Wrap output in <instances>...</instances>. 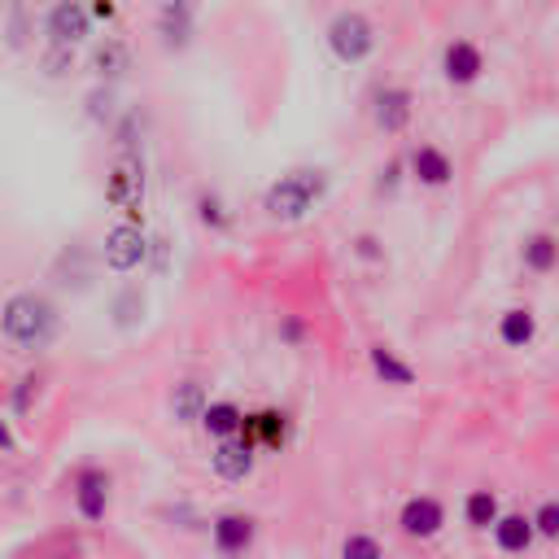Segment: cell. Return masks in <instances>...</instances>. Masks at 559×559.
<instances>
[{
  "mask_svg": "<svg viewBox=\"0 0 559 559\" xmlns=\"http://www.w3.org/2000/svg\"><path fill=\"white\" fill-rule=\"evenodd\" d=\"M537 332H542V319H537L533 306H507V310L493 319V336H498V345H507V349H528V345L537 341Z\"/></svg>",
  "mask_w": 559,
  "mask_h": 559,
  "instance_id": "cell-17",
  "label": "cell"
},
{
  "mask_svg": "<svg viewBox=\"0 0 559 559\" xmlns=\"http://www.w3.org/2000/svg\"><path fill=\"white\" fill-rule=\"evenodd\" d=\"M371 122L384 131V135H402L411 122H415V92L406 83H384L376 87L371 96Z\"/></svg>",
  "mask_w": 559,
  "mask_h": 559,
  "instance_id": "cell-10",
  "label": "cell"
},
{
  "mask_svg": "<svg viewBox=\"0 0 559 559\" xmlns=\"http://www.w3.org/2000/svg\"><path fill=\"white\" fill-rule=\"evenodd\" d=\"M105 201H109L114 210H122L131 223H140V205H144V162H140L135 153H122V157L109 166Z\"/></svg>",
  "mask_w": 559,
  "mask_h": 559,
  "instance_id": "cell-8",
  "label": "cell"
},
{
  "mask_svg": "<svg viewBox=\"0 0 559 559\" xmlns=\"http://www.w3.org/2000/svg\"><path fill=\"white\" fill-rule=\"evenodd\" d=\"M83 114H87L92 127H114L118 122V92H114V83H96L87 92V100H83Z\"/></svg>",
  "mask_w": 559,
  "mask_h": 559,
  "instance_id": "cell-24",
  "label": "cell"
},
{
  "mask_svg": "<svg viewBox=\"0 0 559 559\" xmlns=\"http://www.w3.org/2000/svg\"><path fill=\"white\" fill-rule=\"evenodd\" d=\"M210 467H214L218 480L240 485V480H249L253 467H258V445H249L245 437H223V441H214V450H210Z\"/></svg>",
  "mask_w": 559,
  "mask_h": 559,
  "instance_id": "cell-13",
  "label": "cell"
},
{
  "mask_svg": "<svg viewBox=\"0 0 559 559\" xmlns=\"http://www.w3.org/2000/svg\"><path fill=\"white\" fill-rule=\"evenodd\" d=\"M402 170H406V157H402V162H389V166L380 170V183H376V188H380V192H393V188H397V175H402Z\"/></svg>",
  "mask_w": 559,
  "mask_h": 559,
  "instance_id": "cell-31",
  "label": "cell"
},
{
  "mask_svg": "<svg viewBox=\"0 0 559 559\" xmlns=\"http://www.w3.org/2000/svg\"><path fill=\"white\" fill-rule=\"evenodd\" d=\"M31 389H35V376H22L17 389H13V411H26L31 406Z\"/></svg>",
  "mask_w": 559,
  "mask_h": 559,
  "instance_id": "cell-33",
  "label": "cell"
},
{
  "mask_svg": "<svg viewBox=\"0 0 559 559\" xmlns=\"http://www.w3.org/2000/svg\"><path fill=\"white\" fill-rule=\"evenodd\" d=\"M87 9H92L96 22H114L118 17V0H87Z\"/></svg>",
  "mask_w": 559,
  "mask_h": 559,
  "instance_id": "cell-34",
  "label": "cell"
},
{
  "mask_svg": "<svg viewBox=\"0 0 559 559\" xmlns=\"http://www.w3.org/2000/svg\"><path fill=\"white\" fill-rule=\"evenodd\" d=\"M354 253H358L362 262H380V258H384V249H380L376 236H358V240H354Z\"/></svg>",
  "mask_w": 559,
  "mask_h": 559,
  "instance_id": "cell-30",
  "label": "cell"
},
{
  "mask_svg": "<svg viewBox=\"0 0 559 559\" xmlns=\"http://www.w3.org/2000/svg\"><path fill=\"white\" fill-rule=\"evenodd\" d=\"M341 559H384V546H380V537L376 533H345V542H341Z\"/></svg>",
  "mask_w": 559,
  "mask_h": 559,
  "instance_id": "cell-26",
  "label": "cell"
},
{
  "mask_svg": "<svg viewBox=\"0 0 559 559\" xmlns=\"http://www.w3.org/2000/svg\"><path fill=\"white\" fill-rule=\"evenodd\" d=\"M397 528L411 537V542H432L441 528H445V502L437 493H411L402 507H397Z\"/></svg>",
  "mask_w": 559,
  "mask_h": 559,
  "instance_id": "cell-11",
  "label": "cell"
},
{
  "mask_svg": "<svg viewBox=\"0 0 559 559\" xmlns=\"http://www.w3.org/2000/svg\"><path fill=\"white\" fill-rule=\"evenodd\" d=\"M520 266L533 280H546L559 271V231H528L520 240Z\"/></svg>",
  "mask_w": 559,
  "mask_h": 559,
  "instance_id": "cell-18",
  "label": "cell"
},
{
  "mask_svg": "<svg viewBox=\"0 0 559 559\" xmlns=\"http://www.w3.org/2000/svg\"><path fill=\"white\" fill-rule=\"evenodd\" d=\"M114 328H131L135 319H140V310H144V297H140V288H122L118 297H114Z\"/></svg>",
  "mask_w": 559,
  "mask_h": 559,
  "instance_id": "cell-29",
  "label": "cell"
},
{
  "mask_svg": "<svg viewBox=\"0 0 559 559\" xmlns=\"http://www.w3.org/2000/svg\"><path fill=\"white\" fill-rule=\"evenodd\" d=\"M96 31V17L87 9V0H52L44 13V39L61 44V48H83Z\"/></svg>",
  "mask_w": 559,
  "mask_h": 559,
  "instance_id": "cell-6",
  "label": "cell"
},
{
  "mask_svg": "<svg viewBox=\"0 0 559 559\" xmlns=\"http://www.w3.org/2000/svg\"><path fill=\"white\" fill-rule=\"evenodd\" d=\"M533 4H559V0H533Z\"/></svg>",
  "mask_w": 559,
  "mask_h": 559,
  "instance_id": "cell-37",
  "label": "cell"
},
{
  "mask_svg": "<svg viewBox=\"0 0 559 559\" xmlns=\"http://www.w3.org/2000/svg\"><path fill=\"white\" fill-rule=\"evenodd\" d=\"M87 70L96 74V83H114V87H118V83L131 74V44L118 39V35L96 39L92 52H87Z\"/></svg>",
  "mask_w": 559,
  "mask_h": 559,
  "instance_id": "cell-16",
  "label": "cell"
},
{
  "mask_svg": "<svg viewBox=\"0 0 559 559\" xmlns=\"http://www.w3.org/2000/svg\"><path fill=\"white\" fill-rule=\"evenodd\" d=\"M528 515H533V524H537V537H542V542H559V498H542Z\"/></svg>",
  "mask_w": 559,
  "mask_h": 559,
  "instance_id": "cell-28",
  "label": "cell"
},
{
  "mask_svg": "<svg viewBox=\"0 0 559 559\" xmlns=\"http://www.w3.org/2000/svg\"><path fill=\"white\" fill-rule=\"evenodd\" d=\"M240 437H245L249 445L280 450V445L288 441V415H284V411H253V415H245Z\"/></svg>",
  "mask_w": 559,
  "mask_h": 559,
  "instance_id": "cell-21",
  "label": "cell"
},
{
  "mask_svg": "<svg viewBox=\"0 0 559 559\" xmlns=\"http://www.w3.org/2000/svg\"><path fill=\"white\" fill-rule=\"evenodd\" d=\"M197 218H201L210 231H227V227H231V210H227V201H223L218 192H210V188L197 192Z\"/></svg>",
  "mask_w": 559,
  "mask_h": 559,
  "instance_id": "cell-25",
  "label": "cell"
},
{
  "mask_svg": "<svg viewBox=\"0 0 559 559\" xmlns=\"http://www.w3.org/2000/svg\"><path fill=\"white\" fill-rule=\"evenodd\" d=\"M406 175H411L419 188L441 192V188L454 183V157H450L441 144H432V140H415V144L406 148Z\"/></svg>",
  "mask_w": 559,
  "mask_h": 559,
  "instance_id": "cell-9",
  "label": "cell"
},
{
  "mask_svg": "<svg viewBox=\"0 0 559 559\" xmlns=\"http://www.w3.org/2000/svg\"><path fill=\"white\" fill-rule=\"evenodd\" d=\"M489 537H493L498 555H511V559L528 555V550L542 542V537H537V524H533V515H528V511H502V515L493 520Z\"/></svg>",
  "mask_w": 559,
  "mask_h": 559,
  "instance_id": "cell-15",
  "label": "cell"
},
{
  "mask_svg": "<svg viewBox=\"0 0 559 559\" xmlns=\"http://www.w3.org/2000/svg\"><path fill=\"white\" fill-rule=\"evenodd\" d=\"M148 253H153V245H148V236H144L140 223L122 218V223H114V227L105 231L100 258H105V266H109L114 275H131V271H140V266L148 262Z\"/></svg>",
  "mask_w": 559,
  "mask_h": 559,
  "instance_id": "cell-5",
  "label": "cell"
},
{
  "mask_svg": "<svg viewBox=\"0 0 559 559\" xmlns=\"http://www.w3.org/2000/svg\"><path fill=\"white\" fill-rule=\"evenodd\" d=\"M153 35L162 52H188L197 39V0H157Z\"/></svg>",
  "mask_w": 559,
  "mask_h": 559,
  "instance_id": "cell-7",
  "label": "cell"
},
{
  "mask_svg": "<svg viewBox=\"0 0 559 559\" xmlns=\"http://www.w3.org/2000/svg\"><path fill=\"white\" fill-rule=\"evenodd\" d=\"M0 454H17V437H13V428H9L4 415H0Z\"/></svg>",
  "mask_w": 559,
  "mask_h": 559,
  "instance_id": "cell-35",
  "label": "cell"
},
{
  "mask_svg": "<svg viewBox=\"0 0 559 559\" xmlns=\"http://www.w3.org/2000/svg\"><path fill=\"white\" fill-rule=\"evenodd\" d=\"M201 428H205L214 441H223V437H240V428H245V411H240L231 397H218V402L205 406Z\"/></svg>",
  "mask_w": 559,
  "mask_h": 559,
  "instance_id": "cell-23",
  "label": "cell"
},
{
  "mask_svg": "<svg viewBox=\"0 0 559 559\" xmlns=\"http://www.w3.org/2000/svg\"><path fill=\"white\" fill-rule=\"evenodd\" d=\"M437 70H441L445 87H454V92H467V87H476V83L485 79L489 61H485V48H480L472 35H450V39L441 44Z\"/></svg>",
  "mask_w": 559,
  "mask_h": 559,
  "instance_id": "cell-4",
  "label": "cell"
},
{
  "mask_svg": "<svg viewBox=\"0 0 559 559\" xmlns=\"http://www.w3.org/2000/svg\"><path fill=\"white\" fill-rule=\"evenodd\" d=\"M109 472L105 467H79L74 472V485H70V493H74V511L83 515V520H105V511H109Z\"/></svg>",
  "mask_w": 559,
  "mask_h": 559,
  "instance_id": "cell-14",
  "label": "cell"
},
{
  "mask_svg": "<svg viewBox=\"0 0 559 559\" xmlns=\"http://www.w3.org/2000/svg\"><path fill=\"white\" fill-rule=\"evenodd\" d=\"M39 70H44V79H66V74L74 70V48H61V44H44Z\"/></svg>",
  "mask_w": 559,
  "mask_h": 559,
  "instance_id": "cell-27",
  "label": "cell"
},
{
  "mask_svg": "<svg viewBox=\"0 0 559 559\" xmlns=\"http://www.w3.org/2000/svg\"><path fill=\"white\" fill-rule=\"evenodd\" d=\"M253 542H258V520H253L249 511H218V515L210 520V546H214V555L236 559V555H245Z\"/></svg>",
  "mask_w": 559,
  "mask_h": 559,
  "instance_id": "cell-12",
  "label": "cell"
},
{
  "mask_svg": "<svg viewBox=\"0 0 559 559\" xmlns=\"http://www.w3.org/2000/svg\"><path fill=\"white\" fill-rule=\"evenodd\" d=\"M555 223H559V210H555ZM555 231H559V227H555Z\"/></svg>",
  "mask_w": 559,
  "mask_h": 559,
  "instance_id": "cell-38",
  "label": "cell"
},
{
  "mask_svg": "<svg viewBox=\"0 0 559 559\" xmlns=\"http://www.w3.org/2000/svg\"><path fill=\"white\" fill-rule=\"evenodd\" d=\"M275 332H280L288 345H301V336H306V323H301V319H280V328H275Z\"/></svg>",
  "mask_w": 559,
  "mask_h": 559,
  "instance_id": "cell-32",
  "label": "cell"
},
{
  "mask_svg": "<svg viewBox=\"0 0 559 559\" xmlns=\"http://www.w3.org/2000/svg\"><path fill=\"white\" fill-rule=\"evenodd\" d=\"M57 328H61V314L52 306V297L35 293V288H22L4 301V336L9 345L35 354V349H48L57 341Z\"/></svg>",
  "mask_w": 559,
  "mask_h": 559,
  "instance_id": "cell-1",
  "label": "cell"
},
{
  "mask_svg": "<svg viewBox=\"0 0 559 559\" xmlns=\"http://www.w3.org/2000/svg\"><path fill=\"white\" fill-rule=\"evenodd\" d=\"M323 44L332 52V61L341 66H362L376 57V44H380V31L376 22L362 13V9H336L323 26Z\"/></svg>",
  "mask_w": 559,
  "mask_h": 559,
  "instance_id": "cell-3",
  "label": "cell"
},
{
  "mask_svg": "<svg viewBox=\"0 0 559 559\" xmlns=\"http://www.w3.org/2000/svg\"><path fill=\"white\" fill-rule=\"evenodd\" d=\"M205 406H210V393H205L201 380H179V384L170 389V419H175V424H183V428L201 424Z\"/></svg>",
  "mask_w": 559,
  "mask_h": 559,
  "instance_id": "cell-22",
  "label": "cell"
},
{
  "mask_svg": "<svg viewBox=\"0 0 559 559\" xmlns=\"http://www.w3.org/2000/svg\"><path fill=\"white\" fill-rule=\"evenodd\" d=\"M502 511H507V507H502L498 489H489V485L467 489V493H463V507H459V515H463V524H467L472 533H489Z\"/></svg>",
  "mask_w": 559,
  "mask_h": 559,
  "instance_id": "cell-20",
  "label": "cell"
},
{
  "mask_svg": "<svg viewBox=\"0 0 559 559\" xmlns=\"http://www.w3.org/2000/svg\"><path fill=\"white\" fill-rule=\"evenodd\" d=\"M0 332H4V306H0Z\"/></svg>",
  "mask_w": 559,
  "mask_h": 559,
  "instance_id": "cell-36",
  "label": "cell"
},
{
  "mask_svg": "<svg viewBox=\"0 0 559 559\" xmlns=\"http://www.w3.org/2000/svg\"><path fill=\"white\" fill-rule=\"evenodd\" d=\"M367 367H371V376L376 380H384V384H393V389H411L415 384V367L393 349V345H367Z\"/></svg>",
  "mask_w": 559,
  "mask_h": 559,
  "instance_id": "cell-19",
  "label": "cell"
},
{
  "mask_svg": "<svg viewBox=\"0 0 559 559\" xmlns=\"http://www.w3.org/2000/svg\"><path fill=\"white\" fill-rule=\"evenodd\" d=\"M328 170L319 166H297V170H284L266 192H262V210L271 223H301L323 197H328Z\"/></svg>",
  "mask_w": 559,
  "mask_h": 559,
  "instance_id": "cell-2",
  "label": "cell"
}]
</instances>
